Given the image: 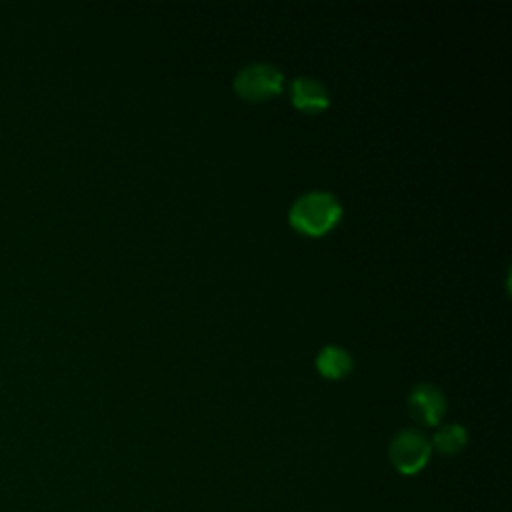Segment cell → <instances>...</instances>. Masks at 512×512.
Masks as SVG:
<instances>
[{"instance_id":"5","label":"cell","mask_w":512,"mask_h":512,"mask_svg":"<svg viewBox=\"0 0 512 512\" xmlns=\"http://www.w3.org/2000/svg\"><path fill=\"white\" fill-rule=\"evenodd\" d=\"M290 94L294 106L306 112H318L330 104L326 86L312 76H296L290 84Z\"/></svg>"},{"instance_id":"4","label":"cell","mask_w":512,"mask_h":512,"mask_svg":"<svg viewBox=\"0 0 512 512\" xmlns=\"http://www.w3.org/2000/svg\"><path fill=\"white\" fill-rule=\"evenodd\" d=\"M408 410L420 424L434 426L446 412V396L436 384L420 382L408 394Z\"/></svg>"},{"instance_id":"1","label":"cell","mask_w":512,"mask_h":512,"mask_svg":"<svg viewBox=\"0 0 512 512\" xmlns=\"http://www.w3.org/2000/svg\"><path fill=\"white\" fill-rule=\"evenodd\" d=\"M340 216L342 204L332 192L310 190L294 200L288 220L296 230L308 236H320L338 224Z\"/></svg>"},{"instance_id":"3","label":"cell","mask_w":512,"mask_h":512,"mask_svg":"<svg viewBox=\"0 0 512 512\" xmlns=\"http://www.w3.org/2000/svg\"><path fill=\"white\" fill-rule=\"evenodd\" d=\"M284 76L270 62H250L234 76V90L246 100H262L282 90Z\"/></svg>"},{"instance_id":"7","label":"cell","mask_w":512,"mask_h":512,"mask_svg":"<svg viewBox=\"0 0 512 512\" xmlns=\"http://www.w3.org/2000/svg\"><path fill=\"white\" fill-rule=\"evenodd\" d=\"M468 442V432L464 426L452 422V424H446L442 428L436 430V434L432 436V442L434 448L442 454H458Z\"/></svg>"},{"instance_id":"2","label":"cell","mask_w":512,"mask_h":512,"mask_svg":"<svg viewBox=\"0 0 512 512\" xmlns=\"http://www.w3.org/2000/svg\"><path fill=\"white\" fill-rule=\"evenodd\" d=\"M432 452V444L426 434L416 428H404L394 434L388 454L392 466L402 474H416L420 472Z\"/></svg>"},{"instance_id":"6","label":"cell","mask_w":512,"mask_h":512,"mask_svg":"<svg viewBox=\"0 0 512 512\" xmlns=\"http://www.w3.org/2000/svg\"><path fill=\"white\" fill-rule=\"evenodd\" d=\"M354 366L350 352L340 344H326L316 354V368L326 378H342Z\"/></svg>"}]
</instances>
